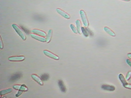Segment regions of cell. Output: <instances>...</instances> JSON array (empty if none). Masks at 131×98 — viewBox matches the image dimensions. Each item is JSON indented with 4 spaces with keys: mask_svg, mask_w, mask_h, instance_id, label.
I'll return each instance as SVG.
<instances>
[{
    "mask_svg": "<svg viewBox=\"0 0 131 98\" xmlns=\"http://www.w3.org/2000/svg\"><path fill=\"white\" fill-rule=\"evenodd\" d=\"M127 55L129 59L131 60V53H129L127 54Z\"/></svg>",
    "mask_w": 131,
    "mask_h": 98,
    "instance_id": "cell-26",
    "label": "cell"
},
{
    "mask_svg": "<svg viewBox=\"0 0 131 98\" xmlns=\"http://www.w3.org/2000/svg\"><path fill=\"white\" fill-rule=\"evenodd\" d=\"M30 35L32 38L38 41L42 42H46V38L44 37L36 35L33 33H31Z\"/></svg>",
    "mask_w": 131,
    "mask_h": 98,
    "instance_id": "cell-8",
    "label": "cell"
},
{
    "mask_svg": "<svg viewBox=\"0 0 131 98\" xmlns=\"http://www.w3.org/2000/svg\"><path fill=\"white\" fill-rule=\"evenodd\" d=\"M126 62L131 67V61L129 59H127L126 60Z\"/></svg>",
    "mask_w": 131,
    "mask_h": 98,
    "instance_id": "cell-25",
    "label": "cell"
},
{
    "mask_svg": "<svg viewBox=\"0 0 131 98\" xmlns=\"http://www.w3.org/2000/svg\"><path fill=\"white\" fill-rule=\"evenodd\" d=\"M80 15L83 23L86 27L89 26V22L86 14L83 10H81L80 11Z\"/></svg>",
    "mask_w": 131,
    "mask_h": 98,
    "instance_id": "cell-2",
    "label": "cell"
},
{
    "mask_svg": "<svg viewBox=\"0 0 131 98\" xmlns=\"http://www.w3.org/2000/svg\"><path fill=\"white\" fill-rule=\"evenodd\" d=\"M104 30L109 35L113 37L116 36V35L115 33L108 27H105Z\"/></svg>",
    "mask_w": 131,
    "mask_h": 98,
    "instance_id": "cell-12",
    "label": "cell"
},
{
    "mask_svg": "<svg viewBox=\"0 0 131 98\" xmlns=\"http://www.w3.org/2000/svg\"><path fill=\"white\" fill-rule=\"evenodd\" d=\"M56 11L59 14L64 18L68 19H70L71 17L70 15L63 10L60 8H58L56 9Z\"/></svg>",
    "mask_w": 131,
    "mask_h": 98,
    "instance_id": "cell-5",
    "label": "cell"
},
{
    "mask_svg": "<svg viewBox=\"0 0 131 98\" xmlns=\"http://www.w3.org/2000/svg\"><path fill=\"white\" fill-rule=\"evenodd\" d=\"M3 48V44L1 37H0V49H2Z\"/></svg>",
    "mask_w": 131,
    "mask_h": 98,
    "instance_id": "cell-24",
    "label": "cell"
},
{
    "mask_svg": "<svg viewBox=\"0 0 131 98\" xmlns=\"http://www.w3.org/2000/svg\"><path fill=\"white\" fill-rule=\"evenodd\" d=\"M124 87L126 89L131 90V84L128 83Z\"/></svg>",
    "mask_w": 131,
    "mask_h": 98,
    "instance_id": "cell-22",
    "label": "cell"
},
{
    "mask_svg": "<svg viewBox=\"0 0 131 98\" xmlns=\"http://www.w3.org/2000/svg\"><path fill=\"white\" fill-rule=\"evenodd\" d=\"M31 77L32 79L40 85L41 86L43 85L44 83L43 82V81L41 79L40 77L36 74H32L31 75Z\"/></svg>",
    "mask_w": 131,
    "mask_h": 98,
    "instance_id": "cell-10",
    "label": "cell"
},
{
    "mask_svg": "<svg viewBox=\"0 0 131 98\" xmlns=\"http://www.w3.org/2000/svg\"><path fill=\"white\" fill-rule=\"evenodd\" d=\"M76 23L78 33L80 34L82 32V24L81 21L80 20L78 19L76 21Z\"/></svg>",
    "mask_w": 131,
    "mask_h": 98,
    "instance_id": "cell-15",
    "label": "cell"
},
{
    "mask_svg": "<svg viewBox=\"0 0 131 98\" xmlns=\"http://www.w3.org/2000/svg\"><path fill=\"white\" fill-rule=\"evenodd\" d=\"M49 75L47 74H44L40 76V78L42 81H47L49 78Z\"/></svg>",
    "mask_w": 131,
    "mask_h": 98,
    "instance_id": "cell-17",
    "label": "cell"
},
{
    "mask_svg": "<svg viewBox=\"0 0 131 98\" xmlns=\"http://www.w3.org/2000/svg\"><path fill=\"white\" fill-rule=\"evenodd\" d=\"M13 88L15 90L22 91V92H26L28 90V88L25 84L20 85L17 84L14 85L13 87Z\"/></svg>",
    "mask_w": 131,
    "mask_h": 98,
    "instance_id": "cell-6",
    "label": "cell"
},
{
    "mask_svg": "<svg viewBox=\"0 0 131 98\" xmlns=\"http://www.w3.org/2000/svg\"><path fill=\"white\" fill-rule=\"evenodd\" d=\"M123 1H125L126 2H129L131 1V0H120Z\"/></svg>",
    "mask_w": 131,
    "mask_h": 98,
    "instance_id": "cell-27",
    "label": "cell"
},
{
    "mask_svg": "<svg viewBox=\"0 0 131 98\" xmlns=\"http://www.w3.org/2000/svg\"><path fill=\"white\" fill-rule=\"evenodd\" d=\"M71 29L74 33L75 34H77L78 33L77 28L75 27V26L73 24H71L70 25Z\"/></svg>",
    "mask_w": 131,
    "mask_h": 98,
    "instance_id": "cell-19",
    "label": "cell"
},
{
    "mask_svg": "<svg viewBox=\"0 0 131 98\" xmlns=\"http://www.w3.org/2000/svg\"><path fill=\"white\" fill-rule=\"evenodd\" d=\"M20 27L21 28L23 31L27 35H29L30 33L29 30L27 29L25 27L23 26H20Z\"/></svg>",
    "mask_w": 131,
    "mask_h": 98,
    "instance_id": "cell-20",
    "label": "cell"
},
{
    "mask_svg": "<svg viewBox=\"0 0 131 98\" xmlns=\"http://www.w3.org/2000/svg\"><path fill=\"white\" fill-rule=\"evenodd\" d=\"M81 31L83 34L86 37H88L89 36H92L93 35V33L89 28L82 27Z\"/></svg>",
    "mask_w": 131,
    "mask_h": 98,
    "instance_id": "cell-4",
    "label": "cell"
},
{
    "mask_svg": "<svg viewBox=\"0 0 131 98\" xmlns=\"http://www.w3.org/2000/svg\"><path fill=\"white\" fill-rule=\"evenodd\" d=\"M31 32L34 34L44 37H46L47 35L46 32L38 29H33L31 30Z\"/></svg>",
    "mask_w": 131,
    "mask_h": 98,
    "instance_id": "cell-7",
    "label": "cell"
},
{
    "mask_svg": "<svg viewBox=\"0 0 131 98\" xmlns=\"http://www.w3.org/2000/svg\"><path fill=\"white\" fill-rule=\"evenodd\" d=\"M12 27L15 30L16 33L23 40H25L26 38V36L24 33L22 29L16 24L13 23L12 25Z\"/></svg>",
    "mask_w": 131,
    "mask_h": 98,
    "instance_id": "cell-1",
    "label": "cell"
},
{
    "mask_svg": "<svg viewBox=\"0 0 131 98\" xmlns=\"http://www.w3.org/2000/svg\"><path fill=\"white\" fill-rule=\"evenodd\" d=\"M22 76V74L19 73H16L13 74L10 79V80L12 81H15L19 79Z\"/></svg>",
    "mask_w": 131,
    "mask_h": 98,
    "instance_id": "cell-13",
    "label": "cell"
},
{
    "mask_svg": "<svg viewBox=\"0 0 131 98\" xmlns=\"http://www.w3.org/2000/svg\"><path fill=\"white\" fill-rule=\"evenodd\" d=\"M102 88L105 90L110 91V92H113L116 89L115 87L114 86L108 85V84L103 85Z\"/></svg>",
    "mask_w": 131,
    "mask_h": 98,
    "instance_id": "cell-11",
    "label": "cell"
},
{
    "mask_svg": "<svg viewBox=\"0 0 131 98\" xmlns=\"http://www.w3.org/2000/svg\"><path fill=\"white\" fill-rule=\"evenodd\" d=\"M25 57L23 56H17L10 57L8 58L10 61L13 62L22 61L25 60Z\"/></svg>",
    "mask_w": 131,
    "mask_h": 98,
    "instance_id": "cell-3",
    "label": "cell"
},
{
    "mask_svg": "<svg viewBox=\"0 0 131 98\" xmlns=\"http://www.w3.org/2000/svg\"><path fill=\"white\" fill-rule=\"evenodd\" d=\"M53 34V30L51 29L49 30L46 36V39L47 43H48L50 42L52 38Z\"/></svg>",
    "mask_w": 131,
    "mask_h": 98,
    "instance_id": "cell-14",
    "label": "cell"
},
{
    "mask_svg": "<svg viewBox=\"0 0 131 98\" xmlns=\"http://www.w3.org/2000/svg\"><path fill=\"white\" fill-rule=\"evenodd\" d=\"M12 91L11 89H6L1 91L0 95L1 96L5 95V94L11 93Z\"/></svg>",
    "mask_w": 131,
    "mask_h": 98,
    "instance_id": "cell-18",
    "label": "cell"
},
{
    "mask_svg": "<svg viewBox=\"0 0 131 98\" xmlns=\"http://www.w3.org/2000/svg\"><path fill=\"white\" fill-rule=\"evenodd\" d=\"M131 78V71H129L127 73L126 77V79L127 81L129 80Z\"/></svg>",
    "mask_w": 131,
    "mask_h": 98,
    "instance_id": "cell-21",
    "label": "cell"
},
{
    "mask_svg": "<svg viewBox=\"0 0 131 98\" xmlns=\"http://www.w3.org/2000/svg\"><path fill=\"white\" fill-rule=\"evenodd\" d=\"M119 79L122 84V85L124 87L128 83L126 80L125 77L122 74H120L119 75Z\"/></svg>",
    "mask_w": 131,
    "mask_h": 98,
    "instance_id": "cell-16",
    "label": "cell"
},
{
    "mask_svg": "<svg viewBox=\"0 0 131 98\" xmlns=\"http://www.w3.org/2000/svg\"><path fill=\"white\" fill-rule=\"evenodd\" d=\"M43 53L45 55L50 58L54 59H58V57L56 56L49 51L44 50L43 51Z\"/></svg>",
    "mask_w": 131,
    "mask_h": 98,
    "instance_id": "cell-9",
    "label": "cell"
},
{
    "mask_svg": "<svg viewBox=\"0 0 131 98\" xmlns=\"http://www.w3.org/2000/svg\"><path fill=\"white\" fill-rule=\"evenodd\" d=\"M23 92L22 91H19L16 94V97H18L20 96L22 93Z\"/></svg>",
    "mask_w": 131,
    "mask_h": 98,
    "instance_id": "cell-23",
    "label": "cell"
}]
</instances>
